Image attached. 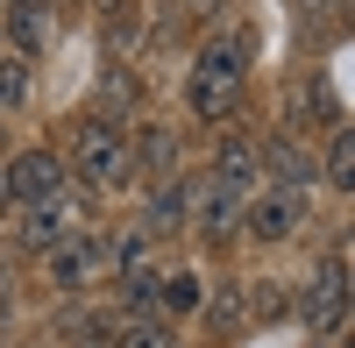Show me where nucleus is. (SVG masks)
<instances>
[{"label": "nucleus", "instance_id": "f8f14e48", "mask_svg": "<svg viewBox=\"0 0 355 348\" xmlns=\"http://www.w3.org/2000/svg\"><path fill=\"white\" fill-rule=\"evenodd\" d=\"M214 178H220L227 192L249 199V185H256V150H249V142H227V150L214 157Z\"/></svg>", "mask_w": 355, "mask_h": 348}, {"label": "nucleus", "instance_id": "423d86ee", "mask_svg": "<svg viewBox=\"0 0 355 348\" xmlns=\"http://www.w3.org/2000/svg\"><path fill=\"white\" fill-rule=\"evenodd\" d=\"M0 192H8V199H21V207H36V199L64 192V164H57L50 150H21V157L8 164V178H0Z\"/></svg>", "mask_w": 355, "mask_h": 348}, {"label": "nucleus", "instance_id": "f3484780", "mask_svg": "<svg viewBox=\"0 0 355 348\" xmlns=\"http://www.w3.org/2000/svg\"><path fill=\"white\" fill-rule=\"evenodd\" d=\"M150 220H157L150 235H178V220H185V192H178V185H171V192H157V207H150Z\"/></svg>", "mask_w": 355, "mask_h": 348}, {"label": "nucleus", "instance_id": "f03ea898", "mask_svg": "<svg viewBox=\"0 0 355 348\" xmlns=\"http://www.w3.org/2000/svg\"><path fill=\"white\" fill-rule=\"evenodd\" d=\"M71 164H78V178H93V185H128V171H135V150H128V135L114 128V121H85L78 128V150H71Z\"/></svg>", "mask_w": 355, "mask_h": 348}, {"label": "nucleus", "instance_id": "9b49d317", "mask_svg": "<svg viewBox=\"0 0 355 348\" xmlns=\"http://www.w3.org/2000/svg\"><path fill=\"white\" fill-rule=\"evenodd\" d=\"M242 313H249V320H284L291 292H284L277 277H256V284H242Z\"/></svg>", "mask_w": 355, "mask_h": 348}, {"label": "nucleus", "instance_id": "39448f33", "mask_svg": "<svg viewBox=\"0 0 355 348\" xmlns=\"http://www.w3.org/2000/svg\"><path fill=\"white\" fill-rule=\"evenodd\" d=\"M242 220H249V235L256 242H291L299 235V220H306V192H256V199H242Z\"/></svg>", "mask_w": 355, "mask_h": 348}, {"label": "nucleus", "instance_id": "aec40b11", "mask_svg": "<svg viewBox=\"0 0 355 348\" xmlns=\"http://www.w3.org/2000/svg\"><path fill=\"white\" fill-rule=\"evenodd\" d=\"M0 313H8V284H0Z\"/></svg>", "mask_w": 355, "mask_h": 348}, {"label": "nucleus", "instance_id": "0eeeda50", "mask_svg": "<svg viewBox=\"0 0 355 348\" xmlns=\"http://www.w3.org/2000/svg\"><path fill=\"white\" fill-rule=\"evenodd\" d=\"M299 313H306L313 334H334L341 327V313H348V263H341V256H327V270L313 277V292H306Z\"/></svg>", "mask_w": 355, "mask_h": 348}, {"label": "nucleus", "instance_id": "20e7f679", "mask_svg": "<svg viewBox=\"0 0 355 348\" xmlns=\"http://www.w3.org/2000/svg\"><path fill=\"white\" fill-rule=\"evenodd\" d=\"M185 214L206 242H227L242 227V192H227L220 178H199V185H185Z\"/></svg>", "mask_w": 355, "mask_h": 348}, {"label": "nucleus", "instance_id": "4468645a", "mask_svg": "<svg viewBox=\"0 0 355 348\" xmlns=\"http://www.w3.org/2000/svg\"><path fill=\"white\" fill-rule=\"evenodd\" d=\"M157 299H164L171 313H199V306H206V277H199V270H171V277L157 284Z\"/></svg>", "mask_w": 355, "mask_h": 348}, {"label": "nucleus", "instance_id": "6e6552de", "mask_svg": "<svg viewBox=\"0 0 355 348\" xmlns=\"http://www.w3.org/2000/svg\"><path fill=\"white\" fill-rule=\"evenodd\" d=\"M8 36L21 57H43L50 36H57V15H50V0H8Z\"/></svg>", "mask_w": 355, "mask_h": 348}, {"label": "nucleus", "instance_id": "a211bd4d", "mask_svg": "<svg viewBox=\"0 0 355 348\" xmlns=\"http://www.w3.org/2000/svg\"><path fill=\"white\" fill-rule=\"evenodd\" d=\"M114 348H171V327H157V320H135Z\"/></svg>", "mask_w": 355, "mask_h": 348}, {"label": "nucleus", "instance_id": "6ab92c4d", "mask_svg": "<svg viewBox=\"0 0 355 348\" xmlns=\"http://www.w3.org/2000/svg\"><path fill=\"white\" fill-rule=\"evenodd\" d=\"M142 150H150V164H171V157H178V142H171V135H150Z\"/></svg>", "mask_w": 355, "mask_h": 348}, {"label": "nucleus", "instance_id": "7ed1b4c3", "mask_svg": "<svg viewBox=\"0 0 355 348\" xmlns=\"http://www.w3.org/2000/svg\"><path fill=\"white\" fill-rule=\"evenodd\" d=\"M85 235V207L71 192H50L36 207H21V249H50V242H71Z\"/></svg>", "mask_w": 355, "mask_h": 348}, {"label": "nucleus", "instance_id": "dca6fc26", "mask_svg": "<svg viewBox=\"0 0 355 348\" xmlns=\"http://www.w3.org/2000/svg\"><path fill=\"white\" fill-rule=\"evenodd\" d=\"M28 100V57H0V107Z\"/></svg>", "mask_w": 355, "mask_h": 348}, {"label": "nucleus", "instance_id": "412c9836", "mask_svg": "<svg viewBox=\"0 0 355 348\" xmlns=\"http://www.w3.org/2000/svg\"><path fill=\"white\" fill-rule=\"evenodd\" d=\"M0 214H8V192H0Z\"/></svg>", "mask_w": 355, "mask_h": 348}, {"label": "nucleus", "instance_id": "2eb2a0df", "mask_svg": "<svg viewBox=\"0 0 355 348\" xmlns=\"http://www.w3.org/2000/svg\"><path fill=\"white\" fill-rule=\"evenodd\" d=\"M327 178L334 185H355V135L348 128H334V142H327Z\"/></svg>", "mask_w": 355, "mask_h": 348}, {"label": "nucleus", "instance_id": "1a4fd4ad", "mask_svg": "<svg viewBox=\"0 0 355 348\" xmlns=\"http://www.w3.org/2000/svg\"><path fill=\"white\" fill-rule=\"evenodd\" d=\"M121 292H128V306H150L157 299V263H150V242H128L121 249Z\"/></svg>", "mask_w": 355, "mask_h": 348}, {"label": "nucleus", "instance_id": "ddd939ff", "mask_svg": "<svg viewBox=\"0 0 355 348\" xmlns=\"http://www.w3.org/2000/svg\"><path fill=\"white\" fill-rule=\"evenodd\" d=\"M256 164H270V178H277L284 192H313V164L291 150V142H270V157H256Z\"/></svg>", "mask_w": 355, "mask_h": 348}, {"label": "nucleus", "instance_id": "9d476101", "mask_svg": "<svg viewBox=\"0 0 355 348\" xmlns=\"http://www.w3.org/2000/svg\"><path fill=\"white\" fill-rule=\"evenodd\" d=\"M43 263H50V277L71 292V284H78L85 270H93V242H85V235H71V242H50V249H43Z\"/></svg>", "mask_w": 355, "mask_h": 348}, {"label": "nucleus", "instance_id": "f257e3e1", "mask_svg": "<svg viewBox=\"0 0 355 348\" xmlns=\"http://www.w3.org/2000/svg\"><path fill=\"white\" fill-rule=\"evenodd\" d=\"M242 50H249V36H234V43H206V50L192 57L185 100H192V114H199V121H227V114L242 107V85H249Z\"/></svg>", "mask_w": 355, "mask_h": 348}]
</instances>
